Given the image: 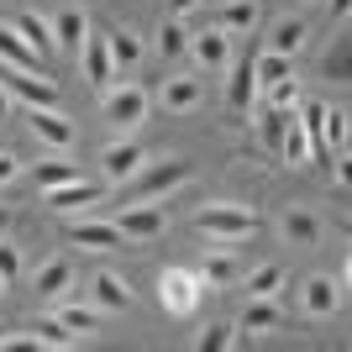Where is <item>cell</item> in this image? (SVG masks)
Returning a JSON list of instances; mask_svg holds the SVG:
<instances>
[{
    "label": "cell",
    "mask_w": 352,
    "mask_h": 352,
    "mask_svg": "<svg viewBox=\"0 0 352 352\" xmlns=\"http://www.w3.org/2000/svg\"><path fill=\"white\" fill-rule=\"evenodd\" d=\"M0 85L11 89V95H21V100H32V105H53L58 100V85H53V79L21 74V69H11V63H0Z\"/></svg>",
    "instance_id": "5"
},
{
    "label": "cell",
    "mask_w": 352,
    "mask_h": 352,
    "mask_svg": "<svg viewBox=\"0 0 352 352\" xmlns=\"http://www.w3.org/2000/svg\"><path fill=\"white\" fill-rule=\"evenodd\" d=\"M105 116H111V126H137L147 116V89H137V85L105 89Z\"/></svg>",
    "instance_id": "6"
},
{
    "label": "cell",
    "mask_w": 352,
    "mask_h": 352,
    "mask_svg": "<svg viewBox=\"0 0 352 352\" xmlns=\"http://www.w3.org/2000/svg\"><path fill=\"white\" fill-rule=\"evenodd\" d=\"M268 95H274V105H279V111H294V105H300V79H279V85H268Z\"/></svg>",
    "instance_id": "33"
},
{
    "label": "cell",
    "mask_w": 352,
    "mask_h": 352,
    "mask_svg": "<svg viewBox=\"0 0 352 352\" xmlns=\"http://www.w3.org/2000/svg\"><path fill=\"white\" fill-rule=\"evenodd\" d=\"M195 226L216 242H242V236H258L263 221H258V210H242V206H206L195 216Z\"/></svg>",
    "instance_id": "1"
},
{
    "label": "cell",
    "mask_w": 352,
    "mask_h": 352,
    "mask_svg": "<svg viewBox=\"0 0 352 352\" xmlns=\"http://www.w3.org/2000/svg\"><path fill=\"white\" fill-rule=\"evenodd\" d=\"M27 121H32V137H37V142L58 147V153H63V147H74V126L58 116V111H53V105H32Z\"/></svg>",
    "instance_id": "8"
},
{
    "label": "cell",
    "mask_w": 352,
    "mask_h": 352,
    "mask_svg": "<svg viewBox=\"0 0 352 352\" xmlns=\"http://www.w3.org/2000/svg\"><path fill=\"white\" fill-rule=\"evenodd\" d=\"M105 47H111V63H116V74H121V69H132V63L142 58V43H137L132 32H105Z\"/></svg>",
    "instance_id": "25"
},
{
    "label": "cell",
    "mask_w": 352,
    "mask_h": 352,
    "mask_svg": "<svg viewBox=\"0 0 352 352\" xmlns=\"http://www.w3.org/2000/svg\"><path fill=\"white\" fill-rule=\"evenodd\" d=\"M95 200H100V184H89V179H69L58 190H47V206L58 210V216H69L74 206H95Z\"/></svg>",
    "instance_id": "11"
},
{
    "label": "cell",
    "mask_w": 352,
    "mask_h": 352,
    "mask_svg": "<svg viewBox=\"0 0 352 352\" xmlns=\"http://www.w3.org/2000/svg\"><path fill=\"white\" fill-rule=\"evenodd\" d=\"M337 305H342V284L326 279V274H316V279L305 284V310L310 316H331Z\"/></svg>",
    "instance_id": "13"
},
{
    "label": "cell",
    "mask_w": 352,
    "mask_h": 352,
    "mask_svg": "<svg viewBox=\"0 0 352 352\" xmlns=\"http://www.w3.org/2000/svg\"><path fill=\"white\" fill-rule=\"evenodd\" d=\"M69 179H79L74 163H37V184H43V190H58V184H69Z\"/></svg>",
    "instance_id": "31"
},
{
    "label": "cell",
    "mask_w": 352,
    "mask_h": 352,
    "mask_svg": "<svg viewBox=\"0 0 352 352\" xmlns=\"http://www.w3.org/2000/svg\"><path fill=\"white\" fill-rule=\"evenodd\" d=\"M16 274H21V258H16V248H6V242H0V279L11 284Z\"/></svg>",
    "instance_id": "37"
},
{
    "label": "cell",
    "mask_w": 352,
    "mask_h": 352,
    "mask_svg": "<svg viewBox=\"0 0 352 352\" xmlns=\"http://www.w3.org/2000/svg\"><path fill=\"white\" fill-rule=\"evenodd\" d=\"M321 132H326V147H337L342 137H347V116H342V111H326V116H321Z\"/></svg>",
    "instance_id": "35"
},
{
    "label": "cell",
    "mask_w": 352,
    "mask_h": 352,
    "mask_svg": "<svg viewBox=\"0 0 352 352\" xmlns=\"http://www.w3.org/2000/svg\"><path fill=\"white\" fill-rule=\"evenodd\" d=\"M116 232H121V236H137V242H147V236H163V206H153V200H137L132 210H121Z\"/></svg>",
    "instance_id": "7"
},
{
    "label": "cell",
    "mask_w": 352,
    "mask_h": 352,
    "mask_svg": "<svg viewBox=\"0 0 352 352\" xmlns=\"http://www.w3.org/2000/svg\"><path fill=\"white\" fill-rule=\"evenodd\" d=\"M289 121H294V111H279V105H274V111L263 116V126H258V137H263V147L274 153V158L284 153V132H289Z\"/></svg>",
    "instance_id": "24"
},
{
    "label": "cell",
    "mask_w": 352,
    "mask_h": 352,
    "mask_svg": "<svg viewBox=\"0 0 352 352\" xmlns=\"http://www.w3.org/2000/svg\"><path fill=\"white\" fill-rule=\"evenodd\" d=\"M6 111H11V100H6V85H0V121H6Z\"/></svg>",
    "instance_id": "42"
},
{
    "label": "cell",
    "mask_w": 352,
    "mask_h": 352,
    "mask_svg": "<svg viewBox=\"0 0 352 352\" xmlns=\"http://www.w3.org/2000/svg\"><path fill=\"white\" fill-rule=\"evenodd\" d=\"M0 342H6V321H0Z\"/></svg>",
    "instance_id": "43"
},
{
    "label": "cell",
    "mask_w": 352,
    "mask_h": 352,
    "mask_svg": "<svg viewBox=\"0 0 352 352\" xmlns=\"http://www.w3.org/2000/svg\"><path fill=\"white\" fill-rule=\"evenodd\" d=\"M284 236H289L294 248H316V242H321V216H310V210H289V216H284Z\"/></svg>",
    "instance_id": "19"
},
{
    "label": "cell",
    "mask_w": 352,
    "mask_h": 352,
    "mask_svg": "<svg viewBox=\"0 0 352 352\" xmlns=\"http://www.w3.org/2000/svg\"><path fill=\"white\" fill-rule=\"evenodd\" d=\"M279 284H284L279 263H263V268H252V274H248V294H274Z\"/></svg>",
    "instance_id": "29"
},
{
    "label": "cell",
    "mask_w": 352,
    "mask_h": 352,
    "mask_svg": "<svg viewBox=\"0 0 352 352\" xmlns=\"http://www.w3.org/2000/svg\"><path fill=\"white\" fill-rule=\"evenodd\" d=\"M252 74H258V79H263V85H279V79H289V58H284V53H274V47H268V53H252Z\"/></svg>",
    "instance_id": "27"
},
{
    "label": "cell",
    "mask_w": 352,
    "mask_h": 352,
    "mask_svg": "<svg viewBox=\"0 0 352 352\" xmlns=\"http://www.w3.org/2000/svg\"><path fill=\"white\" fill-rule=\"evenodd\" d=\"M190 53L206 63V69H221V63L232 58V47H226V37H221V32H200V37L190 43Z\"/></svg>",
    "instance_id": "23"
},
{
    "label": "cell",
    "mask_w": 352,
    "mask_h": 352,
    "mask_svg": "<svg viewBox=\"0 0 352 352\" xmlns=\"http://www.w3.org/2000/svg\"><path fill=\"white\" fill-rule=\"evenodd\" d=\"M69 284H74V263L69 258H53V263L37 268V294H43V300H58Z\"/></svg>",
    "instance_id": "16"
},
{
    "label": "cell",
    "mask_w": 352,
    "mask_h": 352,
    "mask_svg": "<svg viewBox=\"0 0 352 352\" xmlns=\"http://www.w3.org/2000/svg\"><path fill=\"white\" fill-rule=\"evenodd\" d=\"M179 184H190V163L184 158H163L153 168H137V200H163Z\"/></svg>",
    "instance_id": "2"
},
{
    "label": "cell",
    "mask_w": 352,
    "mask_h": 352,
    "mask_svg": "<svg viewBox=\"0 0 352 352\" xmlns=\"http://www.w3.org/2000/svg\"><path fill=\"white\" fill-rule=\"evenodd\" d=\"M85 79L95 89H111L116 85V63H111V47H105V37H85Z\"/></svg>",
    "instance_id": "9"
},
{
    "label": "cell",
    "mask_w": 352,
    "mask_h": 352,
    "mask_svg": "<svg viewBox=\"0 0 352 352\" xmlns=\"http://www.w3.org/2000/svg\"><path fill=\"white\" fill-rule=\"evenodd\" d=\"M142 158H147V153L137 142H116V147H105L100 168H105V179H116V184H121V179H132L137 168H142Z\"/></svg>",
    "instance_id": "12"
},
{
    "label": "cell",
    "mask_w": 352,
    "mask_h": 352,
    "mask_svg": "<svg viewBox=\"0 0 352 352\" xmlns=\"http://www.w3.org/2000/svg\"><path fill=\"white\" fill-rule=\"evenodd\" d=\"M200 279L195 274H184V268H163V279H158V300L168 316H195V305H200Z\"/></svg>",
    "instance_id": "3"
},
{
    "label": "cell",
    "mask_w": 352,
    "mask_h": 352,
    "mask_svg": "<svg viewBox=\"0 0 352 352\" xmlns=\"http://www.w3.org/2000/svg\"><path fill=\"white\" fill-rule=\"evenodd\" d=\"M158 47H163V58H174V53H184V47H190V32L179 27V21H168V27H163V37H158Z\"/></svg>",
    "instance_id": "34"
},
{
    "label": "cell",
    "mask_w": 352,
    "mask_h": 352,
    "mask_svg": "<svg viewBox=\"0 0 352 352\" xmlns=\"http://www.w3.org/2000/svg\"><path fill=\"white\" fill-rule=\"evenodd\" d=\"M0 294H6V279H0Z\"/></svg>",
    "instance_id": "44"
},
{
    "label": "cell",
    "mask_w": 352,
    "mask_h": 352,
    "mask_svg": "<svg viewBox=\"0 0 352 352\" xmlns=\"http://www.w3.org/2000/svg\"><path fill=\"white\" fill-rule=\"evenodd\" d=\"M232 274H236V263L226 252H216V258H206V268H200L195 279H200V289H221V284H232Z\"/></svg>",
    "instance_id": "28"
},
{
    "label": "cell",
    "mask_w": 352,
    "mask_h": 352,
    "mask_svg": "<svg viewBox=\"0 0 352 352\" xmlns=\"http://www.w3.org/2000/svg\"><path fill=\"white\" fill-rule=\"evenodd\" d=\"M216 27L221 32H252L258 27V6H252V0H226L216 11Z\"/></svg>",
    "instance_id": "20"
},
{
    "label": "cell",
    "mask_w": 352,
    "mask_h": 352,
    "mask_svg": "<svg viewBox=\"0 0 352 352\" xmlns=\"http://www.w3.org/2000/svg\"><path fill=\"white\" fill-rule=\"evenodd\" d=\"M95 305H105V310H126V305H132V289H126V279H116V274H95Z\"/></svg>",
    "instance_id": "21"
},
{
    "label": "cell",
    "mask_w": 352,
    "mask_h": 352,
    "mask_svg": "<svg viewBox=\"0 0 352 352\" xmlns=\"http://www.w3.org/2000/svg\"><path fill=\"white\" fill-rule=\"evenodd\" d=\"M32 342H37V347H74V331H69V326H63V321H37V337H32Z\"/></svg>",
    "instance_id": "30"
},
{
    "label": "cell",
    "mask_w": 352,
    "mask_h": 352,
    "mask_svg": "<svg viewBox=\"0 0 352 352\" xmlns=\"http://www.w3.org/2000/svg\"><path fill=\"white\" fill-rule=\"evenodd\" d=\"M347 11H352V0H331V16H337V21H342Z\"/></svg>",
    "instance_id": "39"
},
{
    "label": "cell",
    "mask_w": 352,
    "mask_h": 352,
    "mask_svg": "<svg viewBox=\"0 0 352 352\" xmlns=\"http://www.w3.org/2000/svg\"><path fill=\"white\" fill-rule=\"evenodd\" d=\"M85 37H89L85 11H63L58 21H53V43H58V47H69V53H79V47H85Z\"/></svg>",
    "instance_id": "18"
},
{
    "label": "cell",
    "mask_w": 352,
    "mask_h": 352,
    "mask_svg": "<svg viewBox=\"0 0 352 352\" xmlns=\"http://www.w3.org/2000/svg\"><path fill=\"white\" fill-rule=\"evenodd\" d=\"M232 326H210V331H206V337H200V352H221V347H232Z\"/></svg>",
    "instance_id": "36"
},
{
    "label": "cell",
    "mask_w": 352,
    "mask_h": 352,
    "mask_svg": "<svg viewBox=\"0 0 352 352\" xmlns=\"http://www.w3.org/2000/svg\"><path fill=\"white\" fill-rule=\"evenodd\" d=\"M11 27L21 32V37H27V43L37 47V53H43V58H47V53H53V47H58V43H53V21H43V16H32V11L11 16Z\"/></svg>",
    "instance_id": "17"
},
{
    "label": "cell",
    "mask_w": 352,
    "mask_h": 352,
    "mask_svg": "<svg viewBox=\"0 0 352 352\" xmlns=\"http://www.w3.org/2000/svg\"><path fill=\"white\" fill-rule=\"evenodd\" d=\"M200 105V79H168L163 85V111H195Z\"/></svg>",
    "instance_id": "22"
},
{
    "label": "cell",
    "mask_w": 352,
    "mask_h": 352,
    "mask_svg": "<svg viewBox=\"0 0 352 352\" xmlns=\"http://www.w3.org/2000/svg\"><path fill=\"white\" fill-rule=\"evenodd\" d=\"M58 321L69 326V331H100V316H95L89 305H63V316H58Z\"/></svg>",
    "instance_id": "32"
},
{
    "label": "cell",
    "mask_w": 352,
    "mask_h": 352,
    "mask_svg": "<svg viewBox=\"0 0 352 352\" xmlns=\"http://www.w3.org/2000/svg\"><path fill=\"white\" fill-rule=\"evenodd\" d=\"M252 95H258V74H252V53H248V58L236 63L232 85H226V105H232V111H248Z\"/></svg>",
    "instance_id": "14"
},
{
    "label": "cell",
    "mask_w": 352,
    "mask_h": 352,
    "mask_svg": "<svg viewBox=\"0 0 352 352\" xmlns=\"http://www.w3.org/2000/svg\"><path fill=\"white\" fill-rule=\"evenodd\" d=\"M168 6H174V11L184 16V11H195V6H200V0H168Z\"/></svg>",
    "instance_id": "40"
},
{
    "label": "cell",
    "mask_w": 352,
    "mask_h": 352,
    "mask_svg": "<svg viewBox=\"0 0 352 352\" xmlns=\"http://www.w3.org/2000/svg\"><path fill=\"white\" fill-rule=\"evenodd\" d=\"M6 226H11V210H6V206H0V236H6Z\"/></svg>",
    "instance_id": "41"
},
{
    "label": "cell",
    "mask_w": 352,
    "mask_h": 352,
    "mask_svg": "<svg viewBox=\"0 0 352 352\" xmlns=\"http://www.w3.org/2000/svg\"><path fill=\"white\" fill-rule=\"evenodd\" d=\"M268 47H274V53H284V58H294V53L305 47V21H279V27H274V37H268Z\"/></svg>",
    "instance_id": "26"
},
{
    "label": "cell",
    "mask_w": 352,
    "mask_h": 352,
    "mask_svg": "<svg viewBox=\"0 0 352 352\" xmlns=\"http://www.w3.org/2000/svg\"><path fill=\"white\" fill-rule=\"evenodd\" d=\"M16 174H21V163H16L11 153H0V184H11Z\"/></svg>",
    "instance_id": "38"
},
{
    "label": "cell",
    "mask_w": 352,
    "mask_h": 352,
    "mask_svg": "<svg viewBox=\"0 0 352 352\" xmlns=\"http://www.w3.org/2000/svg\"><path fill=\"white\" fill-rule=\"evenodd\" d=\"M236 326H242V331H274V326H279V305H274V294H252Z\"/></svg>",
    "instance_id": "15"
},
{
    "label": "cell",
    "mask_w": 352,
    "mask_h": 352,
    "mask_svg": "<svg viewBox=\"0 0 352 352\" xmlns=\"http://www.w3.org/2000/svg\"><path fill=\"white\" fill-rule=\"evenodd\" d=\"M0 63H11V69H21V74H43L47 79V58L16 27H0Z\"/></svg>",
    "instance_id": "4"
},
{
    "label": "cell",
    "mask_w": 352,
    "mask_h": 352,
    "mask_svg": "<svg viewBox=\"0 0 352 352\" xmlns=\"http://www.w3.org/2000/svg\"><path fill=\"white\" fill-rule=\"evenodd\" d=\"M69 242L89 248V252H111V248H121V232L105 226V221H69Z\"/></svg>",
    "instance_id": "10"
}]
</instances>
